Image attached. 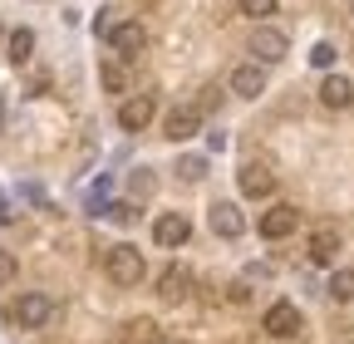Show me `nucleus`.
<instances>
[{"instance_id": "obj_1", "label": "nucleus", "mask_w": 354, "mask_h": 344, "mask_svg": "<svg viewBox=\"0 0 354 344\" xmlns=\"http://www.w3.org/2000/svg\"><path fill=\"white\" fill-rule=\"evenodd\" d=\"M104 271H109L113 285H138V280L148 276V261H143L138 246L118 241V246H109V256H104Z\"/></svg>"}, {"instance_id": "obj_2", "label": "nucleus", "mask_w": 354, "mask_h": 344, "mask_svg": "<svg viewBox=\"0 0 354 344\" xmlns=\"http://www.w3.org/2000/svg\"><path fill=\"white\" fill-rule=\"evenodd\" d=\"M50 315H55V300L39 295V290L10 300V325H20V329H44V325H50Z\"/></svg>"}, {"instance_id": "obj_3", "label": "nucleus", "mask_w": 354, "mask_h": 344, "mask_svg": "<svg viewBox=\"0 0 354 344\" xmlns=\"http://www.w3.org/2000/svg\"><path fill=\"white\" fill-rule=\"evenodd\" d=\"M246 50L256 55V64H281V59L290 55V39H286V30H276V25H256L251 39H246Z\"/></svg>"}, {"instance_id": "obj_4", "label": "nucleus", "mask_w": 354, "mask_h": 344, "mask_svg": "<svg viewBox=\"0 0 354 344\" xmlns=\"http://www.w3.org/2000/svg\"><path fill=\"white\" fill-rule=\"evenodd\" d=\"M158 118V99L153 94H133L118 104V128H128V133H143V128Z\"/></svg>"}, {"instance_id": "obj_5", "label": "nucleus", "mask_w": 354, "mask_h": 344, "mask_svg": "<svg viewBox=\"0 0 354 344\" xmlns=\"http://www.w3.org/2000/svg\"><path fill=\"white\" fill-rule=\"evenodd\" d=\"M104 39H109V45H113L123 59H138V55L148 50V30H143L138 20H118V25H113Z\"/></svg>"}, {"instance_id": "obj_6", "label": "nucleus", "mask_w": 354, "mask_h": 344, "mask_svg": "<svg viewBox=\"0 0 354 344\" xmlns=\"http://www.w3.org/2000/svg\"><path fill=\"white\" fill-rule=\"evenodd\" d=\"M295 227H300V207H290V202H276L271 211H261V236L266 241H286Z\"/></svg>"}, {"instance_id": "obj_7", "label": "nucleus", "mask_w": 354, "mask_h": 344, "mask_svg": "<svg viewBox=\"0 0 354 344\" xmlns=\"http://www.w3.org/2000/svg\"><path fill=\"white\" fill-rule=\"evenodd\" d=\"M305 325H300V310L290 305V300H276L271 310H266V334L271 339H295Z\"/></svg>"}, {"instance_id": "obj_8", "label": "nucleus", "mask_w": 354, "mask_h": 344, "mask_svg": "<svg viewBox=\"0 0 354 344\" xmlns=\"http://www.w3.org/2000/svg\"><path fill=\"white\" fill-rule=\"evenodd\" d=\"M236 182H241V197H256V202H266V197L276 192V172L266 167V162H246Z\"/></svg>"}, {"instance_id": "obj_9", "label": "nucleus", "mask_w": 354, "mask_h": 344, "mask_svg": "<svg viewBox=\"0 0 354 344\" xmlns=\"http://www.w3.org/2000/svg\"><path fill=\"white\" fill-rule=\"evenodd\" d=\"M187 236H192V227H187V217H183V211H162V217L153 222V241L158 246H187Z\"/></svg>"}, {"instance_id": "obj_10", "label": "nucleus", "mask_w": 354, "mask_h": 344, "mask_svg": "<svg viewBox=\"0 0 354 344\" xmlns=\"http://www.w3.org/2000/svg\"><path fill=\"white\" fill-rule=\"evenodd\" d=\"M197 128H202V108H172L167 118H162V138H172V143H187L192 133H197Z\"/></svg>"}, {"instance_id": "obj_11", "label": "nucleus", "mask_w": 354, "mask_h": 344, "mask_svg": "<svg viewBox=\"0 0 354 344\" xmlns=\"http://www.w3.org/2000/svg\"><path fill=\"white\" fill-rule=\"evenodd\" d=\"M232 94L236 99H261L266 94V64H236L232 69Z\"/></svg>"}, {"instance_id": "obj_12", "label": "nucleus", "mask_w": 354, "mask_h": 344, "mask_svg": "<svg viewBox=\"0 0 354 344\" xmlns=\"http://www.w3.org/2000/svg\"><path fill=\"white\" fill-rule=\"evenodd\" d=\"M339 231L335 227H315V231H310V241H305V251H310V261H315V266H330L335 261V256H339Z\"/></svg>"}, {"instance_id": "obj_13", "label": "nucleus", "mask_w": 354, "mask_h": 344, "mask_svg": "<svg viewBox=\"0 0 354 344\" xmlns=\"http://www.w3.org/2000/svg\"><path fill=\"white\" fill-rule=\"evenodd\" d=\"M212 231H216V236H227V241H236V236L246 231L241 207H236V202H212Z\"/></svg>"}, {"instance_id": "obj_14", "label": "nucleus", "mask_w": 354, "mask_h": 344, "mask_svg": "<svg viewBox=\"0 0 354 344\" xmlns=\"http://www.w3.org/2000/svg\"><path fill=\"white\" fill-rule=\"evenodd\" d=\"M320 104H325V108H349V104H354V84H349L344 74H330V79L320 84Z\"/></svg>"}, {"instance_id": "obj_15", "label": "nucleus", "mask_w": 354, "mask_h": 344, "mask_svg": "<svg viewBox=\"0 0 354 344\" xmlns=\"http://www.w3.org/2000/svg\"><path fill=\"white\" fill-rule=\"evenodd\" d=\"M187 285H192V276H187L183 266H167V271L158 276V295H162V300H183Z\"/></svg>"}, {"instance_id": "obj_16", "label": "nucleus", "mask_w": 354, "mask_h": 344, "mask_svg": "<svg viewBox=\"0 0 354 344\" xmlns=\"http://www.w3.org/2000/svg\"><path fill=\"white\" fill-rule=\"evenodd\" d=\"M30 55H35V35H30V30H10L6 59H10V64H30Z\"/></svg>"}, {"instance_id": "obj_17", "label": "nucleus", "mask_w": 354, "mask_h": 344, "mask_svg": "<svg viewBox=\"0 0 354 344\" xmlns=\"http://www.w3.org/2000/svg\"><path fill=\"white\" fill-rule=\"evenodd\" d=\"M99 79H104V89H109V94H123V89H128L123 64H104V69H99Z\"/></svg>"}, {"instance_id": "obj_18", "label": "nucleus", "mask_w": 354, "mask_h": 344, "mask_svg": "<svg viewBox=\"0 0 354 344\" xmlns=\"http://www.w3.org/2000/svg\"><path fill=\"white\" fill-rule=\"evenodd\" d=\"M330 295L335 300H354V271H335L330 276Z\"/></svg>"}, {"instance_id": "obj_19", "label": "nucleus", "mask_w": 354, "mask_h": 344, "mask_svg": "<svg viewBox=\"0 0 354 344\" xmlns=\"http://www.w3.org/2000/svg\"><path fill=\"white\" fill-rule=\"evenodd\" d=\"M335 59H339V50L330 45V39H320V45H315V50H310V64H315V69H330Z\"/></svg>"}, {"instance_id": "obj_20", "label": "nucleus", "mask_w": 354, "mask_h": 344, "mask_svg": "<svg viewBox=\"0 0 354 344\" xmlns=\"http://www.w3.org/2000/svg\"><path fill=\"white\" fill-rule=\"evenodd\" d=\"M276 6H281V0H241V15L266 20V15H276Z\"/></svg>"}, {"instance_id": "obj_21", "label": "nucleus", "mask_w": 354, "mask_h": 344, "mask_svg": "<svg viewBox=\"0 0 354 344\" xmlns=\"http://www.w3.org/2000/svg\"><path fill=\"white\" fill-rule=\"evenodd\" d=\"M202 172H207V162H202V157H183V162H177V178H183V182H197Z\"/></svg>"}, {"instance_id": "obj_22", "label": "nucleus", "mask_w": 354, "mask_h": 344, "mask_svg": "<svg viewBox=\"0 0 354 344\" xmlns=\"http://www.w3.org/2000/svg\"><path fill=\"white\" fill-rule=\"evenodd\" d=\"M10 280H15V256L0 251V285H10Z\"/></svg>"}, {"instance_id": "obj_23", "label": "nucleus", "mask_w": 354, "mask_h": 344, "mask_svg": "<svg viewBox=\"0 0 354 344\" xmlns=\"http://www.w3.org/2000/svg\"><path fill=\"white\" fill-rule=\"evenodd\" d=\"M216 99H221V89H202V99H197V108H202V113H212V108H216Z\"/></svg>"}, {"instance_id": "obj_24", "label": "nucleus", "mask_w": 354, "mask_h": 344, "mask_svg": "<svg viewBox=\"0 0 354 344\" xmlns=\"http://www.w3.org/2000/svg\"><path fill=\"white\" fill-rule=\"evenodd\" d=\"M109 211H113V222H133V207H128V202H118V207H109Z\"/></svg>"}, {"instance_id": "obj_25", "label": "nucleus", "mask_w": 354, "mask_h": 344, "mask_svg": "<svg viewBox=\"0 0 354 344\" xmlns=\"http://www.w3.org/2000/svg\"><path fill=\"white\" fill-rule=\"evenodd\" d=\"M15 222V211H10V202H6V192H0V227H10Z\"/></svg>"}, {"instance_id": "obj_26", "label": "nucleus", "mask_w": 354, "mask_h": 344, "mask_svg": "<svg viewBox=\"0 0 354 344\" xmlns=\"http://www.w3.org/2000/svg\"><path fill=\"white\" fill-rule=\"evenodd\" d=\"M344 6H349V10H354V0H344Z\"/></svg>"}, {"instance_id": "obj_27", "label": "nucleus", "mask_w": 354, "mask_h": 344, "mask_svg": "<svg viewBox=\"0 0 354 344\" xmlns=\"http://www.w3.org/2000/svg\"><path fill=\"white\" fill-rule=\"evenodd\" d=\"M349 344H354V339H349Z\"/></svg>"}]
</instances>
